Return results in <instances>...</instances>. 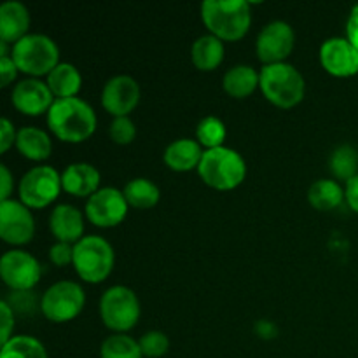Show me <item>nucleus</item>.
Returning <instances> with one entry per match:
<instances>
[{
  "label": "nucleus",
  "mask_w": 358,
  "mask_h": 358,
  "mask_svg": "<svg viewBox=\"0 0 358 358\" xmlns=\"http://www.w3.org/2000/svg\"><path fill=\"white\" fill-rule=\"evenodd\" d=\"M48 126L63 142L79 143L90 138L96 129V114L80 98H62L55 100L49 108Z\"/></svg>",
  "instance_id": "nucleus-1"
},
{
  "label": "nucleus",
  "mask_w": 358,
  "mask_h": 358,
  "mask_svg": "<svg viewBox=\"0 0 358 358\" xmlns=\"http://www.w3.org/2000/svg\"><path fill=\"white\" fill-rule=\"evenodd\" d=\"M201 17L210 34L220 41H240L252 24L250 3L247 0H205Z\"/></svg>",
  "instance_id": "nucleus-2"
},
{
  "label": "nucleus",
  "mask_w": 358,
  "mask_h": 358,
  "mask_svg": "<svg viewBox=\"0 0 358 358\" xmlns=\"http://www.w3.org/2000/svg\"><path fill=\"white\" fill-rule=\"evenodd\" d=\"M199 177L217 191H231L247 177V163L238 150L222 145L208 149L198 166Z\"/></svg>",
  "instance_id": "nucleus-3"
},
{
  "label": "nucleus",
  "mask_w": 358,
  "mask_h": 358,
  "mask_svg": "<svg viewBox=\"0 0 358 358\" xmlns=\"http://www.w3.org/2000/svg\"><path fill=\"white\" fill-rule=\"evenodd\" d=\"M259 87L276 107L290 108L296 107L304 98L306 83L296 66L283 62L262 66Z\"/></svg>",
  "instance_id": "nucleus-4"
},
{
  "label": "nucleus",
  "mask_w": 358,
  "mask_h": 358,
  "mask_svg": "<svg viewBox=\"0 0 358 358\" xmlns=\"http://www.w3.org/2000/svg\"><path fill=\"white\" fill-rule=\"evenodd\" d=\"M115 254L105 238L90 234L73 245V268L87 283H100L114 269Z\"/></svg>",
  "instance_id": "nucleus-5"
},
{
  "label": "nucleus",
  "mask_w": 358,
  "mask_h": 358,
  "mask_svg": "<svg viewBox=\"0 0 358 358\" xmlns=\"http://www.w3.org/2000/svg\"><path fill=\"white\" fill-rule=\"evenodd\" d=\"M13 62L17 70L28 76H49L59 65V49L51 37L28 34L13 45Z\"/></svg>",
  "instance_id": "nucleus-6"
},
{
  "label": "nucleus",
  "mask_w": 358,
  "mask_h": 358,
  "mask_svg": "<svg viewBox=\"0 0 358 358\" xmlns=\"http://www.w3.org/2000/svg\"><path fill=\"white\" fill-rule=\"evenodd\" d=\"M100 315L110 331L122 334L136 325L140 318V301L131 289L114 285L100 299Z\"/></svg>",
  "instance_id": "nucleus-7"
},
{
  "label": "nucleus",
  "mask_w": 358,
  "mask_h": 358,
  "mask_svg": "<svg viewBox=\"0 0 358 358\" xmlns=\"http://www.w3.org/2000/svg\"><path fill=\"white\" fill-rule=\"evenodd\" d=\"M86 294L76 282H58L49 287L41 299V310L55 324L70 322L83 311Z\"/></svg>",
  "instance_id": "nucleus-8"
},
{
  "label": "nucleus",
  "mask_w": 358,
  "mask_h": 358,
  "mask_svg": "<svg viewBox=\"0 0 358 358\" xmlns=\"http://www.w3.org/2000/svg\"><path fill=\"white\" fill-rule=\"evenodd\" d=\"M62 189V175L56 171V168L44 164L31 168L23 175L17 192L21 203L28 208H44L58 198Z\"/></svg>",
  "instance_id": "nucleus-9"
},
{
  "label": "nucleus",
  "mask_w": 358,
  "mask_h": 358,
  "mask_svg": "<svg viewBox=\"0 0 358 358\" xmlns=\"http://www.w3.org/2000/svg\"><path fill=\"white\" fill-rule=\"evenodd\" d=\"M42 266L24 250H9L0 259V276L13 292L31 290L38 283Z\"/></svg>",
  "instance_id": "nucleus-10"
},
{
  "label": "nucleus",
  "mask_w": 358,
  "mask_h": 358,
  "mask_svg": "<svg viewBox=\"0 0 358 358\" xmlns=\"http://www.w3.org/2000/svg\"><path fill=\"white\" fill-rule=\"evenodd\" d=\"M296 34L287 21L276 20L266 24L257 35V56L264 65L283 63L294 51Z\"/></svg>",
  "instance_id": "nucleus-11"
},
{
  "label": "nucleus",
  "mask_w": 358,
  "mask_h": 358,
  "mask_svg": "<svg viewBox=\"0 0 358 358\" xmlns=\"http://www.w3.org/2000/svg\"><path fill=\"white\" fill-rule=\"evenodd\" d=\"M128 201L115 187L98 189L86 201V217L96 227H114L124 220Z\"/></svg>",
  "instance_id": "nucleus-12"
},
{
  "label": "nucleus",
  "mask_w": 358,
  "mask_h": 358,
  "mask_svg": "<svg viewBox=\"0 0 358 358\" xmlns=\"http://www.w3.org/2000/svg\"><path fill=\"white\" fill-rule=\"evenodd\" d=\"M35 234V220L27 205L14 199L0 201V236L6 243H30Z\"/></svg>",
  "instance_id": "nucleus-13"
},
{
  "label": "nucleus",
  "mask_w": 358,
  "mask_h": 358,
  "mask_svg": "<svg viewBox=\"0 0 358 358\" xmlns=\"http://www.w3.org/2000/svg\"><path fill=\"white\" fill-rule=\"evenodd\" d=\"M140 101V86L131 76H115L101 91V103L114 117H126Z\"/></svg>",
  "instance_id": "nucleus-14"
},
{
  "label": "nucleus",
  "mask_w": 358,
  "mask_h": 358,
  "mask_svg": "<svg viewBox=\"0 0 358 358\" xmlns=\"http://www.w3.org/2000/svg\"><path fill=\"white\" fill-rule=\"evenodd\" d=\"M320 62L331 76H355L358 73V49L348 38L331 37L322 44Z\"/></svg>",
  "instance_id": "nucleus-15"
},
{
  "label": "nucleus",
  "mask_w": 358,
  "mask_h": 358,
  "mask_svg": "<svg viewBox=\"0 0 358 358\" xmlns=\"http://www.w3.org/2000/svg\"><path fill=\"white\" fill-rule=\"evenodd\" d=\"M13 105L24 115H41L49 112L55 103V94L49 90L48 83L38 79H24L14 86Z\"/></svg>",
  "instance_id": "nucleus-16"
},
{
  "label": "nucleus",
  "mask_w": 358,
  "mask_h": 358,
  "mask_svg": "<svg viewBox=\"0 0 358 358\" xmlns=\"http://www.w3.org/2000/svg\"><path fill=\"white\" fill-rule=\"evenodd\" d=\"M49 227L58 241L76 245L84 238V217L80 210L72 205L63 203V205L55 206L49 217Z\"/></svg>",
  "instance_id": "nucleus-17"
},
{
  "label": "nucleus",
  "mask_w": 358,
  "mask_h": 358,
  "mask_svg": "<svg viewBox=\"0 0 358 358\" xmlns=\"http://www.w3.org/2000/svg\"><path fill=\"white\" fill-rule=\"evenodd\" d=\"M62 185L76 198H91L100 185V171L90 163H73L62 173Z\"/></svg>",
  "instance_id": "nucleus-18"
},
{
  "label": "nucleus",
  "mask_w": 358,
  "mask_h": 358,
  "mask_svg": "<svg viewBox=\"0 0 358 358\" xmlns=\"http://www.w3.org/2000/svg\"><path fill=\"white\" fill-rule=\"evenodd\" d=\"M30 28V10L23 2L7 0L0 6V38L2 42L21 41L28 35Z\"/></svg>",
  "instance_id": "nucleus-19"
},
{
  "label": "nucleus",
  "mask_w": 358,
  "mask_h": 358,
  "mask_svg": "<svg viewBox=\"0 0 358 358\" xmlns=\"http://www.w3.org/2000/svg\"><path fill=\"white\" fill-rule=\"evenodd\" d=\"M203 154L205 152L201 150L199 142L192 138H178L164 149L163 159L173 171H191L199 166Z\"/></svg>",
  "instance_id": "nucleus-20"
},
{
  "label": "nucleus",
  "mask_w": 358,
  "mask_h": 358,
  "mask_svg": "<svg viewBox=\"0 0 358 358\" xmlns=\"http://www.w3.org/2000/svg\"><path fill=\"white\" fill-rule=\"evenodd\" d=\"M261 84V73L250 65H236L224 73L222 86L233 98H247Z\"/></svg>",
  "instance_id": "nucleus-21"
},
{
  "label": "nucleus",
  "mask_w": 358,
  "mask_h": 358,
  "mask_svg": "<svg viewBox=\"0 0 358 358\" xmlns=\"http://www.w3.org/2000/svg\"><path fill=\"white\" fill-rule=\"evenodd\" d=\"M16 147L27 159L31 161L48 159L52 150V143L48 133L34 128V126H24V128L17 129Z\"/></svg>",
  "instance_id": "nucleus-22"
},
{
  "label": "nucleus",
  "mask_w": 358,
  "mask_h": 358,
  "mask_svg": "<svg viewBox=\"0 0 358 358\" xmlns=\"http://www.w3.org/2000/svg\"><path fill=\"white\" fill-rule=\"evenodd\" d=\"M191 59L196 69L203 72L217 69L224 59V42L212 34L196 38L191 48Z\"/></svg>",
  "instance_id": "nucleus-23"
},
{
  "label": "nucleus",
  "mask_w": 358,
  "mask_h": 358,
  "mask_svg": "<svg viewBox=\"0 0 358 358\" xmlns=\"http://www.w3.org/2000/svg\"><path fill=\"white\" fill-rule=\"evenodd\" d=\"M48 86L56 100L62 98H73L80 91L83 77L72 63H59L48 76Z\"/></svg>",
  "instance_id": "nucleus-24"
},
{
  "label": "nucleus",
  "mask_w": 358,
  "mask_h": 358,
  "mask_svg": "<svg viewBox=\"0 0 358 358\" xmlns=\"http://www.w3.org/2000/svg\"><path fill=\"white\" fill-rule=\"evenodd\" d=\"M122 194H124L129 206H135V208L140 210L152 208L161 198L159 187L152 180L142 177L129 180L122 189Z\"/></svg>",
  "instance_id": "nucleus-25"
},
{
  "label": "nucleus",
  "mask_w": 358,
  "mask_h": 358,
  "mask_svg": "<svg viewBox=\"0 0 358 358\" xmlns=\"http://www.w3.org/2000/svg\"><path fill=\"white\" fill-rule=\"evenodd\" d=\"M308 199L317 210L329 212V210H334L336 206L341 205L343 199H345V191L336 180L322 178V180L311 184L310 191H308Z\"/></svg>",
  "instance_id": "nucleus-26"
},
{
  "label": "nucleus",
  "mask_w": 358,
  "mask_h": 358,
  "mask_svg": "<svg viewBox=\"0 0 358 358\" xmlns=\"http://www.w3.org/2000/svg\"><path fill=\"white\" fill-rule=\"evenodd\" d=\"M0 358H49L44 345L31 336H13L2 345Z\"/></svg>",
  "instance_id": "nucleus-27"
},
{
  "label": "nucleus",
  "mask_w": 358,
  "mask_h": 358,
  "mask_svg": "<svg viewBox=\"0 0 358 358\" xmlns=\"http://www.w3.org/2000/svg\"><path fill=\"white\" fill-rule=\"evenodd\" d=\"M331 173L339 180H352L358 175V152L352 145H339L329 159Z\"/></svg>",
  "instance_id": "nucleus-28"
},
{
  "label": "nucleus",
  "mask_w": 358,
  "mask_h": 358,
  "mask_svg": "<svg viewBox=\"0 0 358 358\" xmlns=\"http://www.w3.org/2000/svg\"><path fill=\"white\" fill-rule=\"evenodd\" d=\"M226 135V124L215 115H206L196 126V138H198L199 145L206 147V150L222 147Z\"/></svg>",
  "instance_id": "nucleus-29"
},
{
  "label": "nucleus",
  "mask_w": 358,
  "mask_h": 358,
  "mask_svg": "<svg viewBox=\"0 0 358 358\" xmlns=\"http://www.w3.org/2000/svg\"><path fill=\"white\" fill-rule=\"evenodd\" d=\"M101 358H142L138 341L126 334H114L103 341L100 348Z\"/></svg>",
  "instance_id": "nucleus-30"
},
{
  "label": "nucleus",
  "mask_w": 358,
  "mask_h": 358,
  "mask_svg": "<svg viewBox=\"0 0 358 358\" xmlns=\"http://www.w3.org/2000/svg\"><path fill=\"white\" fill-rule=\"evenodd\" d=\"M140 350H142L143 357L149 358H159L170 350V339L164 332L161 331H149L140 338L138 341Z\"/></svg>",
  "instance_id": "nucleus-31"
},
{
  "label": "nucleus",
  "mask_w": 358,
  "mask_h": 358,
  "mask_svg": "<svg viewBox=\"0 0 358 358\" xmlns=\"http://www.w3.org/2000/svg\"><path fill=\"white\" fill-rule=\"evenodd\" d=\"M108 135L119 145H128L136 136L135 122L128 115L126 117H114V121L110 122V128H108Z\"/></svg>",
  "instance_id": "nucleus-32"
},
{
  "label": "nucleus",
  "mask_w": 358,
  "mask_h": 358,
  "mask_svg": "<svg viewBox=\"0 0 358 358\" xmlns=\"http://www.w3.org/2000/svg\"><path fill=\"white\" fill-rule=\"evenodd\" d=\"M6 301L10 306L14 313L21 315H31L35 311V296L31 290H20V292H13Z\"/></svg>",
  "instance_id": "nucleus-33"
},
{
  "label": "nucleus",
  "mask_w": 358,
  "mask_h": 358,
  "mask_svg": "<svg viewBox=\"0 0 358 358\" xmlns=\"http://www.w3.org/2000/svg\"><path fill=\"white\" fill-rule=\"evenodd\" d=\"M49 259H51L52 264L59 266V268L70 264V262H73V245L58 241L49 248Z\"/></svg>",
  "instance_id": "nucleus-34"
},
{
  "label": "nucleus",
  "mask_w": 358,
  "mask_h": 358,
  "mask_svg": "<svg viewBox=\"0 0 358 358\" xmlns=\"http://www.w3.org/2000/svg\"><path fill=\"white\" fill-rule=\"evenodd\" d=\"M0 317H2V334H0V343L6 345L9 339H13L14 329V311L10 310V306L6 301L0 303Z\"/></svg>",
  "instance_id": "nucleus-35"
},
{
  "label": "nucleus",
  "mask_w": 358,
  "mask_h": 358,
  "mask_svg": "<svg viewBox=\"0 0 358 358\" xmlns=\"http://www.w3.org/2000/svg\"><path fill=\"white\" fill-rule=\"evenodd\" d=\"M17 131L14 129V124L7 117H3L0 121V150L7 152L10 149V145L16 143Z\"/></svg>",
  "instance_id": "nucleus-36"
},
{
  "label": "nucleus",
  "mask_w": 358,
  "mask_h": 358,
  "mask_svg": "<svg viewBox=\"0 0 358 358\" xmlns=\"http://www.w3.org/2000/svg\"><path fill=\"white\" fill-rule=\"evenodd\" d=\"M17 73L16 63L10 56H0V77H2V86H9L10 80H14Z\"/></svg>",
  "instance_id": "nucleus-37"
},
{
  "label": "nucleus",
  "mask_w": 358,
  "mask_h": 358,
  "mask_svg": "<svg viewBox=\"0 0 358 358\" xmlns=\"http://www.w3.org/2000/svg\"><path fill=\"white\" fill-rule=\"evenodd\" d=\"M346 35H348L346 38L358 49V3L350 13L348 23H346Z\"/></svg>",
  "instance_id": "nucleus-38"
},
{
  "label": "nucleus",
  "mask_w": 358,
  "mask_h": 358,
  "mask_svg": "<svg viewBox=\"0 0 358 358\" xmlns=\"http://www.w3.org/2000/svg\"><path fill=\"white\" fill-rule=\"evenodd\" d=\"M345 198H346V201H348L350 208H352L353 212L358 213V175H355L352 180L346 182Z\"/></svg>",
  "instance_id": "nucleus-39"
},
{
  "label": "nucleus",
  "mask_w": 358,
  "mask_h": 358,
  "mask_svg": "<svg viewBox=\"0 0 358 358\" xmlns=\"http://www.w3.org/2000/svg\"><path fill=\"white\" fill-rule=\"evenodd\" d=\"M0 177H2V196H0V199L7 201L10 196V191H13V175L7 170L6 164H0Z\"/></svg>",
  "instance_id": "nucleus-40"
}]
</instances>
